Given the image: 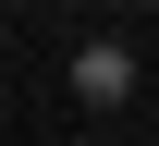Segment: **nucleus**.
Segmentation results:
<instances>
[{
    "label": "nucleus",
    "mask_w": 159,
    "mask_h": 146,
    "mask_svg": "<svg viewBox=\"0 0 159 146\" xmlns=\"http://www.w3.org/2000/svg\"><path fill=\"white\" fill-rule=\"evenodd\" d=\"M147 146H159V134H147Z\"/></svg>",
    "instance_id": "7ed1b4c3"
},
{
    "label": "nucleus",
    "mask_w": 159,
    "mask_h": 146,
    "mask_svg": "<svg viewBox=\"0 0 159 146\" xmlns=\"http://www.w3.org/2000/svg\"><path fill=\"white\" fill-rule=\"evenodd\" d=\"M74 98L110 122V110L135 98V49H122V37H86V49H74Z\"/></svg>",
    "instance_id": "f257e3e1"
},
{
    "label": "nucleus",
    "mask_w": 159,
    "mask_h": 146,
    "mask_svg": "<svg viewBox=\"0 0 159 146\" xmlns=\"http://www.w3.org/2000/svg\"><path fill=\"white\" fill-rule=\"evenodd\" d=\"M61 146H98V134H61Z\"/></svg>",
    "instance_id": "f03ea898"
}]
</instances>
